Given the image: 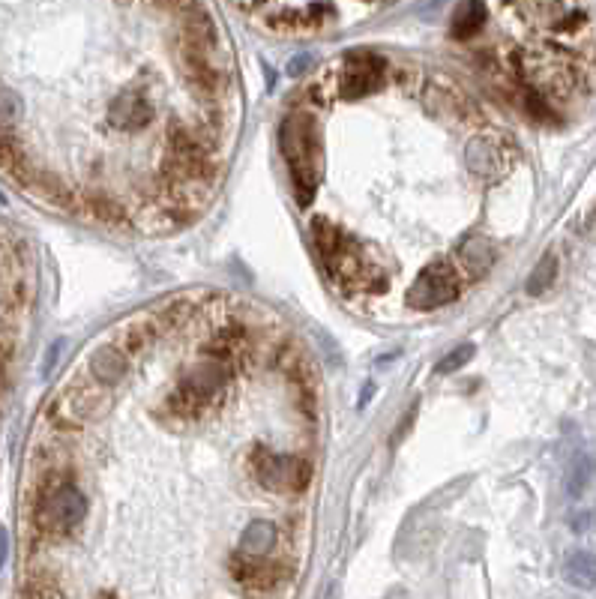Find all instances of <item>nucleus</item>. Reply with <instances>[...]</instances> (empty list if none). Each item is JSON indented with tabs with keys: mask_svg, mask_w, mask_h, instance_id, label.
I'll list each match as a JSON object with an SVG mask.
<instances>
[{
	"mask_svg": "<svg viewBox=\"0 0 596 599\" xmlns=\"http://www.w3.org/2000/svg\"><path fill=\"white\" fill-rule=\"evenodd\" d=\"M522 78L534 87V96H567L576 84V66L567 60V54L555 48L525 51L519 57Z\"/></svg>",
	"mask_w": 596,
	"mask_h": 599,
	"instance_id": "nucleus-2",
	"label": "nucleus"
},
{
	"mask_svg": "<svg viewBox=\"0 0 596 599\" xmlns=\"http://www.w3.org/2000/svg\"><path fill=\"white\" fill-rule=\"evenodd\" d=\"M84 513H87V501H84V495H81L78 489H72V486L57 489V492L48 498V504H45V519H48L51 525H57V528H72V525H78V522L84 519Z\"/></svg>",
	"mask_w": 596,
	"mask_h": 599,
	"instance_id": "nucleus-6",
	"label": "nucleus"
},
{
	"mask_svg": "<svg viewBox=\"0 0 596 599\" xmlns=\"http://www.w3.org/2000/svg\"><path fill=\"white\" fill-rule=\"evenodd\" d=\"M594 522H596L594 510H588V513H579V516L573 519V531H576V534H588V531L594 528Z\"/></svg>",
	"mask_w": 596,
	"mask_h": 599,
	"instance_id": "nucleus-17",
	"label": "nucleus"
},
{
	"mask_svg": "<svg viewBox=\"0 0 596 599\" xmlns=\"http://www.w3.org/2000/svg\"><path fill=\"white\" fill-rule=\"evenodd\" d=\"M6 552H9V540H6V531L0 528V570L6 564Z\"/></svg>",
	"mask_w": 596,
	"mask_h": 599,
	"instance_id": "nucleus-20",
	"label": "nucleus"
},
{
	"mask_svg": "<svg viewBox=\"0 0 596 599\" xmlns=\"http://www.w3.org/2000/svg\"><path fill=\"white\" fill-rule=\"evenodd\" d=\"M309 63H312V57H309V54H303V57H294V60H291V66H288V72H291V75H300V72H303Z\"/></svg>",
	"mask_w": 596,
	"mask_h": 599,
	"instance_id": "nucleus-19",
	"label": "nucleus"
},
{
	"mask_svg": "<svg viewBox=\"0 0 596 599\" xmlns=\"http://www.w3.org/2000/svg\"><path fill=\"white\" fill-rule=\"evenodd\" d=\"M231 570L237 576V582L249 585V588H273L279 582V567L273 564H264L261 558H246V555H237L231 561Z\"/></svg>",
	"mask_w": 596,
	"mask_h": 599,
	"instance_id": "nucleus-8",
	"label": "nucleus"
},
{
	"mask_svg": "<svg viewBox=\"0 0 596 599\" xmlns=\"http://www.w3.org/2000/svg\"><path fill=\"white\" fill-rule=\"evenodd\" d=\"M63 351V342H54L51 345V351H48V357H45V366H42V375H51V369H54V363H57V354Z\"/></svg>",
	"mask_w": 596,
	"mask_h": 599,
	"instance_id": "nucleus-18",
	"label": "nucleus"
},
{
	"mask_svg": "<svg viewBox=\"0 0 596 599\" xmlns=\"http://www.w3.org/2000/svg\"><path fill=\"white\" fill-rule=\"evenodd\" d=\"M123 372H126V360H123V354L105 348L102 354L93 357V378H96V381H117Z\"/></svg>",
	"mask_w": 596,
	"mask_h": 599,
	"instance_id": "nucleus-14",
	"label": "nucleus"
},
{
	"mask_svg": "<svg viewBox=\"0 0 596 599\" xmlns=\"http://www.w3.org/2000/svg\"><path fill=\"white\" fill-rule=\"evenodd\" d=\"M471 357H474V345H459L456 351H450V354L435 366V372H438V375H453V372L462 369Z\"/></svg>",
	"mask_w": 596,
	"mask_h": 599,
	"instance_id": "nucleus-16",
	"label": "nucleus"
},
{
	"mask_svg": "<svg viewBox=\"0 0 596 599\" xmlns=\"http://www.w3.org/2000/svg\"><path fill=\"white\" fill-rule=\"evenodd\" d=\"M276 546V525L273 522H252L240 537V555L264 558Z\"/></svg>",
	"mask_w": 596,
	"mask_h": 599,
	"instance_id": "nucleus-10",
	"label": "nucleus"
},
{
	"mask_svg": "<svg viewBox=\"0 0 596 599\" xmlns=\"http://www.w3.org/2000/svg\"><path fill=\"white\" fill-rule=\"evenodd\" d=\"M462 282L447 261H432L408 291V306L414 309H438L459 297Z\"/></svg>",
	"mask_w": 596,
	"mask_h": 599,
	"instance_id": "nucleus-4",
	"label": "nucleus"
},
{
	"mask_svg": "<svg viewBox=\"0 0 596 599\" xmlns=\"http://www.w3.org/2000/svg\"><path fill=\"white\" fill-rule=\"evenodd\" d=\"M384 78V60L372 51H360L348 60V69L342 72V93L345 96H363L375 90Z\"/></svg>",
	"mask_w": 596,
	"mask_h": 599,
	"instance_id": "nucleus-5",
	"label": "nucleus"
},
{
	"mask_svg": "<svg viewBox=\"0 0 596 599\" xmlns=\"http://www.w3.org/2000/svg\"><path fill=\"white\" fill-rule=\"evenodd\" d=\"M555 276H558V258H555V255H546V258L534 267V273L528 276V285H525L528 294H531V297L543 294L546 288H552Z\"/></svg>",
	"mask_w": 596,
	"mask_h": 599,
	"instance_id": "nucleus-15",
	"label": "nucleus"
},
{
	"mask_svg": "<svg viewBox=\"0 0 596 599\" xmlns=\"http://www.w3.org/2000/svg\"><path fill=\"white\" fill-rule=\"evenodd\" d=\"M564 579L573 588L591 591L596 588V555L594 552H573L564 564Z\"/></svg>",
	"mask_w": 596,
	"mask_h": 599,
	"instance_id": "nucleus-11",
	"label": "nucleus"
},
{
	"mask_svg": "<svg viewBox=\"0 0 596 599\" xmlns=\"http://www.w3.org/2000/svg\"><path fill=\"white\" fill-rule=\"evenodd\" d=\"M468 162H471V168H474L477 174H495V168L504 165L498 144L489 141V138H477V141L468 147Z\"/></svg>",
	"mask_w": 596,
	"mask_h": 599,
	"instance_id": "nucleus-13",
	"label": "nucleus"
},
{
	"mask_svg": "<svg viewBox=\"0 0 596 599\" xmlns=\"http://www.w3.org/2000/svg\"><path fill=\"white\" fill-rule=\"evenodd\" d=\"M596 462L591 453L579 450L573 453V459L567 462V495L570 498H582L588 492V486L594 483Z\"/></svg>",
	"mask_w": 596,
	"mask_h": 599,
	"instance_id": "nucleus-9",
	"label": "nucleus"
},
{
	"mask_svg": "<svg viewBox=\"0 0 596 599\" xmlns=\"http://www.w3.org/2000/svg\"><path fill=\"white\" fill-rule=\"evenodd\" d=\"M486 21V3H462L453 15V36L456 39H471V33H477Z\"/></svg>",
	"mask_w": 596,
	"mask_h": 599,
	"instance_id": "nucleus-12",
	"label": "nucleus"
},
{
	"mask_svg": "<svg viewBox=\"0 0 596 599\" xmlns=\"http://www.w3.org/2000/svg\"><path fill=\"white\" fill-rule=\"evenodd\" d=\"M282 150L291 165L297 198L300 204H309L315 180H318V162H321V144H318V129L312 117H288L282 123Z\"/></svg>",
	"mask_w": 596,
	"mask_h": 599,
	"instance_id": "nucleus-1",
	"label": "nucleus"
},
{
	"mask_svg": "<svg viewBox=\"0 0 596 599\" xmlns=\"http://www.w3.org/2000/svg\"><path fill=\"white\" fill-rule=\"evenodd\" d=\"M0 204H3V195H0Z\"/></svg>",
	"mask_w": 596,
	"mask_h": 599,
	"instance_id": "nucleus-21",
	"label": "nucleus"
},
{
	"mask_svg": "<svg viewBox=\"0 0 596 599\" xmlns=\"http://www.w3.org/2000/svg\"><path fill=\"white\" fill-rule=\"evenodd\" d=\"M255 474L258 483L270 492H303L309 483V462H303L300 456L291 453H258L255 456Z\"/></svg>",
	"mask_w": 596,
	"mask_h": 599,
	"instance_id": "nucleus-3",
	"label": "nucleus"
},
{
	"mask_svg": "<svg viewBox=\"0 0 596 599\" xmlns=\"http://www.w3.org/2000/svg\"><path fill=\"white\" fill-rule=\"evenodd\" d=\"M153 117V105L144 93H120L111 102V123L117 129H135L144 126Z\"/></svg>",
	"mask_w": 596,
	"mask_h": 599,
	"instance_id": "nucleus-7",
	"label": "nucleus"
}]
</instances>
